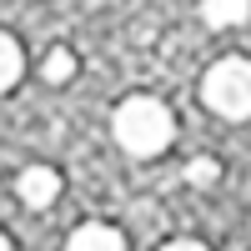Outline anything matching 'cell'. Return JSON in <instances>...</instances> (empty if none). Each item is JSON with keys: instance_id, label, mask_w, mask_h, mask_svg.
<instances>
[{"instance_id": "cell-7", "label": "cell", "mask_w": 251, "mask_h": 251, "mask_svg": "<svg viewBox=\"0 0 251 251\" xmlns=\"http://www.w3.org/2000/svg\"><path fill=\"white\" fill-rule=\"evenodd\" d=\"M40 75L50 80V86H66V80L75 75V50H66V46H55L46 60H40Z\"/></svg>"}, {"instance_id": "cell-4", "label": "cell", "mask_w": 251, "mask_h": 251, "mask_svg": "<svg viewBox=\"0 0 251 251\" xmlns=\"http://www.w3.org/2000/svg\"><path fill=\"white\" fill-rule=\"evenodd\" d=\"M66 251H126V236L116 231V226L106 221H86V226H75Z\"/></svg>"}, {"instance_id": "cell-5", "label": "cell", "mask_w": 251, "mask_h": 251, "mask_svg": "<svg viewBox=\"0 0 251 251\" xmlns=\"http://www.w3.org/2000/svg\"><path fill=\"white\" fill-rule=\"evenodd\" d=\"M201 20L211 30H231L241 20H251V0H201Z\"/></svg>"}, {"instance_id": "cell-2", "label": "cell", "mask_w": 251, "mask_h": 251, "mask_svg": "<svg viewBox=\"0 0 251 251\" xmlns=\"http://www.w3.org/2000/svg\"><path fill=\"white\" fill-rule=\"evenodd\" d=\"M201 100L226 121H246L251 116V60L246 55H226L216 60L201 80Z\"/></svg>"}, {"instance_id": "cell-10", "label": "cell", "mask_w": 251, "mask_h": 251, "mask_svg": "<svg viewBox=\"0 0 251 251\" xmlns=\"http://www.w3.org/2000/svg\"><path fill=\"white\" fill-rule=\"evenodd\" d=\"M0 251H10V241H5V236H0Z\"/></svg>"}, {"instance_id": "cell-3", "label": "cell", "mask_w": 251, "mask_h": 251, "mask_svg": "<svg viewBox=\"0 0 251 251\" xmlns=\"http://www.w3.org/2000/svg\"><path fill=\"white\" fill-rule=\"evenodd\" d=\"M15 196L25 201L30 211H46L60 196V171H50V166H25V171L15 176Z\"/></svg>"}, {"instance_id": "cell-9", "label": "cell", "mask_w": 251, "mask_h": 251, "mask_svg": "<svg viewBox=\"0 0 251 251\" xmlns=\"http://www.w3.org/2000/svg\"><path fill=\"white\" fill-rule=\"evenodd\" d=\"M161 251H206V246H201V241H166Z\"/></svg>"}, {"instance_id": "cell-1", "label": "cell", "mask_w": 251, "mask_h": 251, "mask_svg": "<svg viewBox=\"0 0 251 251\" xmlns=\"http://www.w3.org/2000/svg\"><path fill=\"white\" fill-rule=\"evenodd\" d=\"M111 131L121 141V151L161 156L171 146V136H176V121L166 111V100H156V96H126L116 106V116H111Z\"/></svg>"}, {"instance_id": "cell-6", "label": "cell", "mask_w": 251, "mask_h": 251, "mask_svg": "<svg viewBox=\"0 0 251 251\" xmlns=\"http://www.w3.org/2000/svg\"><path fill=\"white\" fill-rule=\"evenodd\" d=\"M20 71H25V50H20V40H15V35L0 30V96H5L15 80H20Z\"/></svg>"}, {"instance_id": "cell-8", "label": "cell", "mask_w": 251, "mask_h": 251, "mask_svg": "<svg viewBox=\"0 0 251 251\" xmlns=\"http://www.w3.org/2000/svg\"><path fill=\"white\" fill-rule=\"evenodd\" d=\"M216 176H221V166H216L211 156H196L191 166H186V181H191V186H211Z\"/></svg>"}]
</instances>
